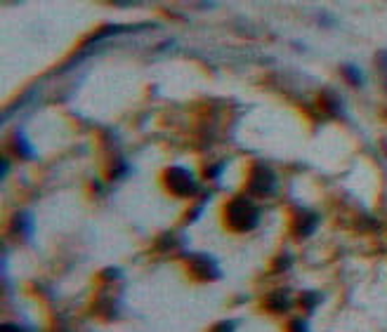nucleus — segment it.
I'll return each mask as SVG.
<instances>
[{"instance_id":"obj_1","label":"nucleus","mask_w":387,"mask_h":332,"mask_svg":"<svg viewBox=\"0 0 387 332\" xmlns=\"http://www.w3.org/2000/svg\"><path fill=\"white\" fill-rule=\"evenodd\" d=\"M227 219L229 224L234 226L236 231H250L257 226V219H260V210L255 208L248 198H234L227 205Z\"/></svg>"},{"instance_id":"obj_2","label":"nucleus","mask_w":387,"mask_h":332,"mask_svg":"<svg viewBox=\"0 0 387 332\" xmlns=\"http://www.w3.org/2000/svg\"><path fill=\"white\" fill-rule=\"evenodd\" d=\"M165 186L177 196H194L196 193V182H194L191 172L184 167H170L165 172Z\"/></svg>"},{"instance_id":"obj_3","label":"nucleus","mask_w":387,"mask_h":332,"mask_svg":"<svg viewBox=\"0 0 387 332\" xmlns=\"http://www.w3.org/2000/svg\"><path fill=\"white\" fill-rule=\"evenodd\" d=\"M276 188V174L269 170L267 165H255L253 174H250V191L257 196H269Z\"/></svg>"},{"instance_id":"obj_4","label":"nucleus","mask_w":387,"mask_h":332,"mask_svg":"<svg viewBox=\"0 0 387 332\" xmlns=\"http://www.w3.org/2000/svg\"><path fill=\"white\" fill-rule=\"evenodd\" d=\"M194 269L203 278H220V269L208 254H194Z\"/></svg>"},{"instance_id":"obj_5","label":"nucleus","mask_w":387,"mask_h":332,"mask_svg":"<svg viewBox=\"0 0 387 332\" xmlns=\"http://www.w3.org/2000/svg\"><path fill=\"white\" fill-rule=\"evenodd\" d=\"M314 228H317V214H312V212H305L295 222V233H297L300 238H307Z\"/></svg>"},{"instance_id":"obj_6","label":"nucleus","mask_w":387,"mask_h":332,"mask_svg":"<svg viewBox=\"0 0 387 332\" xmlns=\"http://www.w3.org/2000/svg\"><path fill=\"white\" fill-rule=\"evenodd\" d=\"M269 309H274V311H286L288 306H291V297H288V292H274L272 297H269Z\"/></svg>"},{"instance_id":"obj_7","label":"nucleus","mask_w":387,"mask_h":332,"mask_svg":"<svg viewBox=\"0 0 387 332\" xmlns=\"http://www.w3.org/2000/svg\"><path fill=\"white\" fill-rule=\"evenodd\" d=\"M28 219H31L28 214H17L14 222H12V228L14 231H24V233H28V231H31V222H28Z\"/></svg>"},{"instance_id":"obj_8","label":"nucleus","mask_w":387,"mask_h":332,"mask_svg":"<svg viewBox=\"0 0 387 332\" xmlns=\"http://www.w3.org/2000/svg\"><path fill=\"white\" fill-rule=\"evenodd\" d=\"M14 151H17L22 158H28V156H31V148H28V144L22 139V134H17V137H14Z\"/></svg>"},{"instance_id":"obj_9","label":"nucleus","mask_w":387,"mask_h":332,"mask_svg":"<svg viewBox=\"0 0 387 332\" xmlns=\"http://www.w3.org/2000/svg\"><path fill=\"white\" fill-rule=\"evenodd\" d=\"M345 76H347L354 85H361V83H364V78H361V73L357 66H345Z\"/></svg>"},{"instance_id":"obj_10","label":"nucleus","mask_w":387,"mask_h":332,"mask_svg":"<svg viewBox=\"0 0 387 332\" xmlns=\"http://www.w3.org/2000/svg\"><path fill=\"white\" fill-rule=\"evenodd\" d=\"M326 102H328V108H333L335 113H340V99H338V94H326Z\"/></svg>"},{"instance_id":"obj_11","label":"nucleus","mask_w":387,"mask_h":332,"mask_svg":"<svg viewBox=\"0 0 387 332\" xmlns=\"http://www.w3.org/2000/svg\"><path fill=\"white\" fill-rule=\"evenodd\" d=\"M302 302H305L307 306H314L317 302H321V297H319L317 292H307V294H305V299H302Z\"/></svg>"},{"instance_id":"obj_12","label":"nucleus","mask_w":387,"mask_h":332,"mask_svg":"<svg viewBox=\"0 0 387 332\" xmlns=\"http://www.w3.org/2000/svg\"><path fill=\"white\" fill-rule=\"evenodd\" d=\"M234 328H236V325H234L231 320H227V323H220V325L215 328V332H231Z\"/></svg>"},{"instance_id":"obj_13","label":"nucleus","mask_w":387,"mask_h":332,"mask_svg":"<svg viewBox=\"0 0 387 332\" xmlns=\"http://www.w3.org/2000/svg\"><path fill=\"white\" fill-rule=\"evenodd\" d=\"M378 64H380L383 71H387V50H383V52L378 54Z\"/></svg>"},{"instance_id":"obj_14","label":"nucleus","mask_w":387,"mask_h":332,"mask_svg":"<svg viewBox=\"0 0 387 332\" xmlns=\"http://www.w3.org/2000/svg\"><path fill=\"white\" fill-rule=\"evenodd\" d=\"M293 332H307V325L302 320H295L293 323Z\"/></svg>"},{"instance_id":"obj_15","label":"nucleus","mask_w":387,"mask_h":332,"mask_svg":"<svg viewBox=\"0 0 387 332\" xmlns=\"http://www.w3.org/2000/svg\"><path fill=\"white\" fill-rule=\"evenodd\" d=\"M288 264H291V257H288V254H283V257L279 259V264H276V269H286Z\"/></svg>"},{"instance_id":"obj_16","label":"nucleus","mask_w":387,"mask_h":332,"mask_svg":"<svg viewBox=\"0 0 387 332\" xmlns=\"http://www.w3.org/2000/svg\"><path fill=\"white\" fill-rule=\"evenodd\" d=\"M116 273H118V269H107V271H104V278L114 280V278H116Z\"/></svg>"},{"instance_id":"obj_17","label":"nucleus","mask_w":387,"mask_h":332,"mask_svg":"<svg viewBox=\"0 0 387 332\" xmlns=\"http://www.w3.org/2000/svg\"><path fill=\"white\" fill-rule=\"evenodd\" d=\"M2 332H22L17 325H2Z\"/></svg>"}]
</instances>
